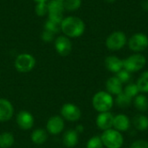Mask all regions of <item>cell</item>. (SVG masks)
Segmentation results:
<instances>
[{
  "instance_id": "ffe728a7",
  "label": "cell",
  "mask_w": 148,
  "mask_h": 148,
  "mask_svg": "<svg viewBox=\"0 0 148 148\" xmlns=\"http://www.w3.org/2000/svg\"><path fill=\"white\" fill-rule=\"evenodd\" d=\"M134 107L140 112H146L148 110V98L144 95H138L134 97Z\"/></svg>"
},
{
  "instance_id": "3957f363",
  "label": "cell",
  "mask_w": 148,
  "mask_h": 148,
  "mask_svg": "<svg viewBox=\"0 0 148 148\" xmlns=\"http://www.w3.org/2000/svg\"><path fill=\"white\" fill-rule=\"evenodd\" d=\"M101 140L103 146L107 148H121L124 142V139L121 132L112 128L104 131L101 135Z\"/></svg>"
},
{
  "instance_id": "277c9868",
  "label": "cell",
  "mask_w": 148,
  "mask_h": 148,
  "mask_svg": "<svg viewBox=\"0 0 148 148\" xmlns=\"http://www.w3.org/2000/svg\"><path fill=\"white\" fill-rule=\"evenodd\" d=\"M146 63V57L140 53H135L123 60V69L130 73H134L141 70Z\"/></svg>"
},
{
  "instance_id": "e575fe53",
  "label": "cell",
  "mask_w": 148,
  "mask_h": 148,
  "mask_svg": "<svg viewBox=\"0 0 148 148\" xmlns=\"http://www.w3.org/2000/svg\"><path fill=\"white\" fill-rule=\"evenodd\" d=\"M106 2H108V3H114V2H115L116 0H105Z\"/></svg>"
},
{
  "instance_id": "8fae6325",
  "label": "cell",
  "mask_w": 148,
  "mask_h": 148,
  "mask_svg": "<svg viewBox=\"0 0 148 148\" xmlns=\"http://www.w3.org/2000/svg\"><path fill=\"white\" fill-rule=\"evenodd\" d=\"M47 130L52 135H56L62 133L64 128V121L60 116H53L47 122Z\"/></svg>"
},
{
  "instance_id": "1f68e13d",
  "label": "cell",
  "mask_w": 148,
  "mask_h": 148,
  "mask_svg": "<svg viewBox=\"0 0 148 148\" xmlns=\"http://www.w3.org/2000/svg\"><path fill=\"white\" fill-rule=\"evenodd\" d=\"M42 38L45 42H50L53 39V33L49 30H45L42 35Z\"/></svg>"
},
{
  "instance_id": "603a6c76",
  "label": "cell",
  "mask_w": 148,
  "mask_h": 148,
  "mask_svg": "<svg viewBox=\"0 0 148 148\" xmlns=\"http://www.w3.org/2000/svg\"><path fill=\"white\" fill-rule=\"evenodd\" d=\"M14 144V136L11 133L5 132L0 134V148H10Z\"/></svg>"
},
{
  "instance_id": "d6986e66",
  "label": "cell",
  "mask_w": 148,
  "mask_h": 148,
  "mask_svg": "<svg viewBox=\"0 0 148 148\" xmlns=\"http://www.w3.org/2000/svg\"><path fill=\"white\" fill-rule=\"evenodd\" d=\"M133 125L139 131H146L148 129V117L144 114H137L133 118Z\"/></svg>"
},
{
  "instance_id": "f546056e",
  "label": "cell",
  "mask_w": 148,
  "mask_h": 148,
  "mask_svg": "<svg viewBox=\"0 0 148 148\" xmlns=\"http://www.w3.org/2000/svg\"><path fill=\"white\" fill-rule=\"evenodd\" d=\"M48 11H49L48 4H46L45 3H38V4L36 7V12L38 16H44Z\"/></svg>"
},
{
  "instance_id": "4fadbf2b",
  "label": "cell",
  "mask_w": 148,
  "mask_h": 148,
  "mask_svg": "<svg viewBox=\"0 0 148 148\" xmlns=\"http://www.w3.org/2000/svg\"><path fill=\"white\" fill-rule=\"evenodd\" d=\"M16 122L20 128L29 130L34 125V117L28 111H21L16 116Z\"/></svg>"
},
{
  "instance_id": "6da1fadb",
  "label": "cell",
  "mask_w": 148,
  "mask_h": 148,
  "mask_svg": "<svg viewBox=\"0 0 148 148\" xmlns=\"http://www.w3.org/2000/svg\"><path fill=\"white\" fill-rule=\"evenodd\" d=\"M62 32L69 37H79L85 30L84 22L76 16H68L62 21Z\"/></svg>"
},
{
  "instance_id": "d4e9b609",
  "label": "cell",
  "mask_w": 148,
  "mask_h": 148,
  "mask_svg": "<svg viewBox=\"0 0 148 148\" xmlns=\"http://www.w3.org/2000/svg\"><path fill=\"white\" fill-rule=\"evenodd\" d=\"M61 24L62 22L59 21H56V20H52V19H49L45 24V29L46 30H49L50 32L54 33H57L59 32L62 28H61Z\"/></svg>"
},
{
  "instance_id": "52a82bcc",
  "label": "cell",
  "mask_w": 148,
  "mask_h": 148,
  "mask_svg": "<svg viewBox=\"0 0 148 148\" xmlns=\"http://www.w3.org/2000/svg\"><path fill=\"white\" fill-rule=\"evenodd\" d=\"M36 64L35 58L29 54L19 55L15 61V67L21 73H27L33 69Z\"/></svg>"
},
{
  "instance_id": "484cf974",
  "label": "cell",
  "mask_w": 148,
  "mask_h": 148,
  "mask_svg": "<svg viewBox=\"0 0 148 148\" xmlns=\"http://www.w3.org/2000/svg\"><path fill=\"white\" fill-rule=\"evenodd\" d=\"M124 93L133 99L134 97H136L139 95L140 90L136 83H128L124 88Z\"/></svg>"
},
{
  "instance_id": "7a4b0ae2",
  "label": "cell",
  "mask_w": 148,
  "mask_h": 148,
  "mask_svg": "<svg viewBox=\"0 0 148 148\" xmlns=\"http://www.w3.org/2000/svg\"><path fill=\"white\" fill-rule=\"evenodd\" d=\"M92 104L94 108L99 113L109 112L114 105V99L112 95L106 91L97 92L92 100Z\"/></svg>"
},
{
  "instance_id": "4316f807",
  "label": "cell",
  "mask_w": 148,
  "mask_h": 148,
  "mask_svg": "<svg viewBox=\"0 0 148 148\" xmlns=\"http://www.w3.org/2000/svg\"><path fill=\"white\" fill-rule=\"evenodd\" d=\"M82 0H64V8L68 10H75L80 8Z\"/></svg>"
},
{
  "instance_id": "ac0fdd59",
  "label": "cell",
  "mask_w": 148,
  "mask_h": 148,
  "mask_svg": "<svg viewBox=\"0 0 148 148\" xmlns=\"http://www.w3.org/2000/svg\"><path fill=\"white\" fill-rule=\"evenodd\" d=\"M78 133L75 130H69L63 135V143L67 147H74L78 143Z\"/></svg>"
},
{
  "instance_id": "9a60e30c",
  "label": "cell",
  "mask_w": 148,
  "mask_h": 148,
  "mask_svg": "<svg viewBox=\"0 0 148 148\" xmlns=\"http://www.w3.org/2000/svg\"><path fill=\"white\" fill-rule=\"evenodd\" d=\"M105 66L112 73H118L123 69V60L115 56H109L105 59Z\"/></svg>"
},
{
  "instance_id": "8992f818",
  "label": "cell",
  "mask_w": 148,
  "mask_h": 148,
  "mask_svg": "<svg viewBox=\"0 0 148 148\" xmlns=\"http://www.w3.org/2000/svg\"><path fill=\"white\" fill-rule=\"evenodd\" d=\"M127 43L132 51L135 53H140L147 49L148 36L141 32L135 33L128 39Z\"/></svg>"
},
{
  "instance_id": "d590c367",
  "label": "cell",
  "mask_w": 148,
  "mask_h": 148,
  "mask_svg": "<svg viewBox=\"0 0 148 148\" xmlns=\"http://www.w3.org/2000/svg\"><path fill=\"white\" fill-rule=\"evenodd\" d=\"M58 1H62H62H64V0H58Z\"/></svg>"
},
{
  "instance_id": "836d02e7",
  "label": "cell",
  "mask_w": 148,
  "mask_h": 148,
  "mask_svg": "<svg viewBox=\"0 0 148 148\" xmlns=\"http://www.w3.org/2000/svg\"><path fill=\"white\" fill-rule=\"evenodd\" d=\"M34 1H36V2H37V3H45L47 0H34Z\"/></svg>"
},
{
  "instance_id": "30bf717a",
  "label": "cell",
  "mask_w": 148,
  "mask_h": 148,
  "mask_svg": "<svg viewBox=\"0 0 148 148\" xmlns=\"http://www.w3.org/2000/svg\"><path fill=\"white\" fill-rule=\"evenodd\" d=\"M114 116L110 112L100 113L96 118V125L103 131L111 129L114 124Z\"/></svg>"
},
{
  "instance_id": "cb8c5ba5",
  "label": "cell",
  "mask_w": 148,
  "mask_h": 148,
  "mask_svg": "<svg viewBox=\"0 0 148 148\" xmlns=\"http://www.w3.org/2000/svg\"><path fill=\"white\" fill-rule=\"evenodd\" d=\"M137 86L140 92L148 93V71L143 72L137 80Z\"/></svg>"
},
{
  "instance_id": "5b68a950",
  "label": "cell",
  "mask_w": 148,
  "mask_h": 148,
  "mask_svg": "<svg viewBox=\"0 0 148 148\" xmlns=\"http://www.w3.org/2000/svg\"><path fill=\"white\" fill-rule=\"evenodd\" d=\"M127 37L123 31H114L106 39V46L111 51H118L125 47Z\"/></svg>"
},
{
  "instance_id": "44dd1931",
  "label": "cell",
  "mask_w": 148,
  "mask_h": 148,
  "mask_svg": "<svg viewBox=\"0 0 148 148\" xmlns=\"http://www.w3.org/2000/svg\"><path fill=\"white\" fill-rule=\"evenodd\" d=\"M47 138H48L47 133L43 129H36L31 134L32 141L37 145H42L45 143V141L47 140Z\"/></svg>"
},
{
  "instance_id": "d6a6232c",
  "label": "cell",
  "mask_w": 148,
  "mask_h": 148,
  "mask_svg": "<svg viewBox=\"0 0 148 148\" xmlns=\"http://www.w3.org/2000/svg\"><path fill=\"white\" fill-rule=\"evenodd\" d=\"M77 133H82V132H83V127L82 126V125H80V126H78L77 127H76V130H75Z\"/></svg>"
},
{
  "instance_id": "7402d4cb",
  "label": "cell",
  "mask_w": 148,
  "mask_h": 148,
  "mask_svg": "<svg viewBox=\"0 0 148 148\" xmlns=\"http://www.w3.org/2000/svg\"><path fill=\"white\" fill-rule=\"evenodd\" d=\"M116 99H115V103L116 105L121 108H127L128 107H130V105L132 104V98L127 96L124 92L121 93L120 95H116Z\"/></svg>"
},
{
  "instance_id": "9c48e42d",
  "label": "cell",
  "mask_w": 148,
  "mask_h": 148,
  "mask_svg": "<svg viewBox=\"0 0 148 148\" xmlns=\"http://www.w3.org/2000/svg\"><path fill=\"white\" fill-rule=\"evenodd\" d=\"M49 9V19L62 22V14L64 11V4L62 1L52 0L48 4Z\"/></svg>"
},
{
  "instance_id": "4dcf8cb0",
  "label": "cell",
  "mask_w": 148,
  "mask_h": 148,
  "mask_svg": "<svg viewBox=\"0 0 148 148\" xmlns=\"http://www.w3.org/2000/svg\"><path fill=\"white\" fill-rule=\"evenodd\" d=\"M130 148H148V141L144 140H138L133 142Z\"/></svg>"
},
{
  "instance_id": "ba28073f",
  "label": "cell",
  "mask_w": 148,
  "mask_h": 148,
  "mask_svg": "<svg viewBox=\"0 0 148 148\" xmlns=\"http://www.w3.org/2000/svg\"><path fill=\"white\" fill-rule=\"evenodd\" d=\"M61 114L62 117L69 121H77L82 115L80 108L72 103L64 104L61 109Z\"/></svg>"
},
{
  "instance_id": "e0dca14e",
  "label": "cell",
  "mask_w": 148,
  "mask_h": 148,
  "mask_svg": "<svg viewBox=\"0 0 148 148\" xmlns=\"http://www.w3.org/2000/svg\"><path fill=\"white\" fill-rule=\"evenodd\" d=\"M130 120L129 118L122 114H117L114 118V124L113 127H114L115 130L119 132H126L129 129L130 127Z\"/></svg>"
},
{
  "instance_id": "f1b7e54d",
  "label": "cell",
  "mask_w": 148,
  "mask_h": 148,
  "mask_svg": "<svg viewBox=\"0 0 148 148\" xmlns=\"http://www.w3.org/2000/svg\"><path fill=\"white\" fill-rule=\"evenodd\" d=\"M116 77L123 83H127L130 80H131V73L127 71L126 69H122L121 71H119L118 73H116Z\"/></svg>"
},
{
  "instance_id": "2e32d148",
  "label": "cell",
  "mask_w": 148,
  "mask_h": 148,
  "mask_svg": "<svg viewBox=\"0 0 148 148\" xmlns=\"http://www.w3.org/2000/svg\"><path fill=\"white\" fill-rule=\"evenodd\" d=\"M106 88H107V92L109 93L110 95H118L123 91L122 82L116 76H112L107 81Z\"/></svg>"
},
{
  "instance_id": "5bb4252c",
  "label": "cell",
  "mask_w": 148,
  "mask_h": 148,
  "mask_svg": "<svg viewBox=\"0 0 148 148\" xmlns=\"http://www.w3.org/2000/svg\"><path fill=\"white\" fill-rule=\"evenodd\" d=\"M14 113L11 103L6 99H0V122L8 121L11 119Z\"/></svg>"
},
{
  "instance_id": "7c38bea8",
  "label": "cell",
  "mask_w": 148,
  "mask_h": 148,
  "mask_svg": "<svg viewBox=\"0 0 148 148\" xmlns=\"http://www.w3.org/2000/svg\"><path fill=\"white\" fill-rule=\"evenodd\" d=\"M55 47L58 54L62 56L69 55L72 50V43L70 40L65 36H59L56 40Z\"/></svg>"
},
{
  "instance_id": "83f0119b",
  "label": "cell",
  "mask_w": 148,
  "mask_h": 148,
  "mask_svg": "<svg viewBox=\"0 0 148 148\" xmlns=\"http://www.w3.org/2000/svg\"><path fill=\"white\" fill-rule=\"evenodd\" d=\"M103 143L99 136L92 137L87 143V148H103Z\"/></svg>"
}]
</instances>
